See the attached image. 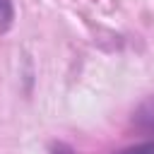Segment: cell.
<instances>
[{
  "instance_id": "6da1fadb",
  "label": "cell",
  "mask_w": 154,
  "mask_h": 154,
  "mask_svg": "<svg viewBox=\"0 0 154 154\" xmlns=\"http://www.w3.org/2000/svg\"><path fill=\"white\" fill-rule=\"evenodd\" d=\"M132 125L144 132H154V96L144 99L135 111H132Z\"/></svg>"
},
{
  "instance_id": "7a4b0ae2",
  "label": "cell",
  "mask_w": 154,
  "mask_h": 154,
  "mask_svg": "<svg viewBox=\"0 0 154 154\" xmlns=\"http://www.w3.org/2000/svg\"><path fill=\"white\" fill-rule=\"evenodd\" d=\"M14 24V2L12 0H0V34L10 31Z\"/></svg>"
},
{
  "instance_id": "3957f363",
  "label": "cell",
  "mask_w": 154,
  "mask_h": 154,
  "mask_svg": "<svg viewBox=\"0 0 154 154\" xmlns=\"http://www.w3.org/2000/svg\"><path fill=\"white\" fill-rule=\"evenodd\" d=\"M113 154H154V140H147V142H140V144H130V147L118 149Z\"/></svg>"
},
{
  "instance_id": "277c9868",
  "label": "cell",
  "mask_w": 154,
  "mask_h": 154,
  "mask_svg": "<svg viewBox=\"0 0 154 154\" xmlns=\"http://www.w3.org/2000/svg\"><path fill=\"white\" fill-rule=\"evenodd\" d=\"M53 154H72V152H70V149H67L65 144H58V147L53 149Z\"/></svg>"
}]
</instances>
